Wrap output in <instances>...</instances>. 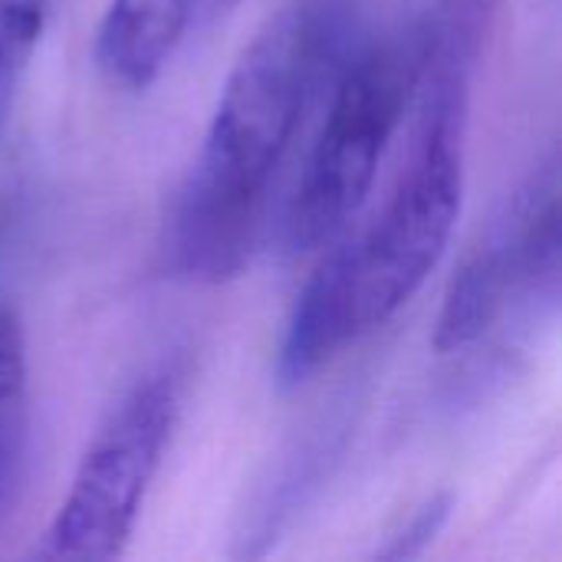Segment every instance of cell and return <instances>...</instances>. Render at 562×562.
<instances>
[{
	"label": "cell",
	"mask_w": 562,
	"mask_h": 562,
	"mask_svg": "<svg viewBox=\"0 0 562 562\" xmlns=\"http://www.w3.org/2000/svg\"><path fill=\"white\" fill-rule=\"evenodd\" d=\"M191 23H198V0H109L95 30V66L112 86L145 92Z\"/></svg>",
	"instance_id": "6"
},
{
	"label": "cell",
	"mask_w": 562,
	"mask_h": 562,
	"mask_svg": "<svg viewBox=\"0 0 562 562\" xmlns=\"http://www.w3.org/2000/svg\"><path fill=\"white\" fill-rule=\"evenodd\" d=\"M352 23V0H290L240 53L165 217L171 277L227 283L247 267L270 188L316 95L349 56Z\"/></svg>",
	"instance_id": "2"
},
{
	"label": "cell",
	"mask_w": 562,
	"mask_h": 562,
	"mask_svg": "<svg viewBox=\"0 0 562 562\" xmlns=\"http://www.w3.org/2000/svg\"><path fill=\"white\" fill-rule=\"evenodd\" d=\"M418 69V20L342 59L333 76L329 109L286 204L283 244L290 254L323 250L352 227L415 102Z\"/></svg>",
	"instance_id": "3"
},
{
	"label": "cell",
	"mask_w": 562,
	"mask_h": 562,
	"mask_svg": "<svg viewBox=\"0 0 562 562\" xmlns=\"http://www.w3.org/2000/svg\"><path fill=\"white\" fill-rule=\"evenodd\" d=\"M484 49L441 33L422 43L415 142L392 194L362 231H346L300 290L277 379L303 385L349 342L385 326L445 257L464 201V142Z\"/></svg>",
	"instance_id": "1"
},
{
	"label": "cell",
	"mask_w": 562,
	"mask_h": 562,
	"mask_svg": "<svg viewBox=\"0 0 562 562\" xmlns=\"http://www.w3.org/2000/svg\"><path fill=\"white\" fill-rule=\"evenodd\" d=\"M560 293V175L540 168L507 204L494 231L454 270L435 329L438 352L481 342L517 296L557 300Z\"/></svg>",
	"instance_id": "5"
},
{
	"label": "cell",
	"mask_w": 562,
	"mask_h": 562,
	"mask_svg": "<svg viewBox=\"0 0 562 562\" xmlns=\"http://www.w3.org/2000/svg\"><path fill=\"white\" fill-rule=\"evenodd\" d=\"M46 26L43 0H0V132Z\"/></svg>",
	"instance_id": "8"
},
{
	"label": "cell",
	"mask_w": 562,
	"mask_h": 562,
	"mask_svg": "<svg viewBox=\"0 0 562 562\" xmlns=\"http://www.w3.org/2000/svg\"><path fill=\"white\" fill-rule=\"evenodd\" d=\"M451 510H454L451 494H431L385 537V543L375 550V557L379 560H415V557H422L438 540V533L448 527Z\"/></svg>",
	"instance_id": "9"
},
{
	"label": "cell",
	"mask_w": 562,
	"mask_h": 562,
	"mask_svg": "<svg viewBox=\"0 0 562 562\" xmlns=\"http://www.w3.org/2000/svg\"><path fill=\"white\" fill-rule=\"evenodd\" d=\"M244 0H198V20L204 23H214L227 13H234Z\"/></svg>",
	"instance_id": "10"
},
{
	"label": "cell",
	"mask_w": 562,
	"mask_h": 562,
	"mask_svg": "<svg viewBox=\"0 0 562 562\" xmlns=\"http://www.w3.org/2000/svg\"><path fill=\"white\" fill-rule=\"evenodd\" d=\"M184 372L145 375L95 431L43 533L46 560H112L125 550L181 415Z\"/></svg>",
	"instance_id": "4"
},
{
	"label": "cell",
	"mask_w": 562,
	"mask_h": 562,
	"mask_svg": "<svg viewBox=\"0 0 562 562\" xmlns=\"http://www.w3.org/2000/svg\"><path fill=\"white\" fill-rule=\"evenodd\" d=\"M26 339L13 313L0 310V520L16 501L26 471Z\"/></svg>",
	"instance_id": "7"
}]
</instances>
